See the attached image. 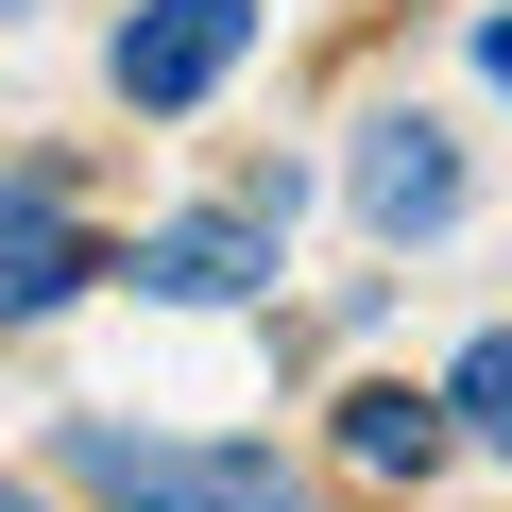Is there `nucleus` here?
<instances>
[{
	"label": "nucleus",
	"mask_w": 512,
	"mask_h": 512,
	"mask_svg": "<svg viewBox=\"0 0 512 512\" xmlns=\"http://www.w3.org/2000/svg\"><path fill=\"white\" fill-rule=\"evenodd\" d=\"M274 256H291V171H256V188H222V205H188V222L137 239V291L239 308V291H274Z\"/></svg>",
	"instance_id": "nucleus-2"
},
{
	"label": "nucleus",
	"mask_w": 512,
	"mask_h": 512,
	"mask_svg": "<svg viewBox=\"0 0 512 512\" xmlns=\"http://www.w3.org/2000/svg\"><path fill=\"white\" fill-rule=\"evenodd\" d=\"M478 69H495V86H512V18H478Z\"/></svg>",
	"instance_id": "nucleus-8"
},
{
	"label": "nucleus",
	"mask_w": 512,
	"mask_h": 512,
	"mask_svg": "<svg viewBox=\"0 0 512 512\" xmlns=\"http://www.w3.org/2000/svg\"><path fill=\"white\" fill-rule=\"evenodd\" d=\"M444 410H461V393H393V376H376V393H342V461H359V478H427V461H444Z\"/></svg>",
	"instance_id": "nucleus-6"
},
{
	"label": "nucleus",
	"mask_w": 512,
	"mask_h": 512,
	"mask_svg": "<svg viewBox=\"0 0 512 512\" xmlns=\"http://www.w3.org/2000/svg\"><path fill=\"white\" fill-rule=\"evenodd\" d=\"M444 393H461V427L512 461V325H495V342H461V359H444Z\"/></svg>",
	"instance_id": "nucleus-7"
},
{
	"label": "nucleus",
	"mask_w": 512,
	"mask_h": 512,
	"mask_svg": "<svg viewBox=\"0 0 512 512\" xmlns=\"http://www.w3.org/2000/svg\"><path fill=\"white\" fill-rule=\"evenodd\" d=\"M359 222H376V239H444V222H461V137H444L427 103L359 137Z\"/></svg>",
	"instance_id": "nucleus-4"
},
{
	"label": "nucleus",
	"mask_w": 512,
	"mask_h": 512,
	"mask_svg": "<svg viewBox=\"0 0 512 512\" xmlns=\"http://www.w3.org/2000/svg\"><path fill=\"white\" fill-rule=\"evenodd\" d=\"M18 512H52V495H18Z\"/></svg>",
	"instance_id": "nucleus-9"
},
{
	"label": "nucleus",
	"mask_w": 512,
	"mask_h": 512,
	"mask_svg": "<svg viewBox=\"0 0 512 512\" xmlns=\"http://www.w3.org/2000/svg\"><path fill=\"white\" fill-rule=\"evenodd\" d=\"M69 291H86V239H69V188H52V171H18V205H0V308L35 325V308H69Z\"/></svg>",
	"instance_id": "nucleus-5"
},
{
	"label": "nucleus",
	"mask_w": 512,
	"mask_h": 512,
	"mask_svg": "<svg viewBox=\"0 0 512 512\" xmlns=\"http://www.w3.org/2000/svg\"><path fill=\"white\" fill-rule=\"evenodd\" d=\"M239 52H256V0H137V18H120V103L137 120H188Z\"/></svg>",
	"instance_id": "nucleus-3"
},
{
	"label": "nucleus",
	"mask_w": 512,
	"mask_h": 512,
	"mask_svg": "<svg viewBox=\"0 0 512 512\" xmlns=\"http://www.w3.org/2000/svg\"><path fill=\"white\" fill-rule=\"evenodd\" d=\"M52 478H86L103 512H291L274 444H154V427H52Z\"/></svg>",
	"instance_id": "nucleus-1"
}]
</instances>
